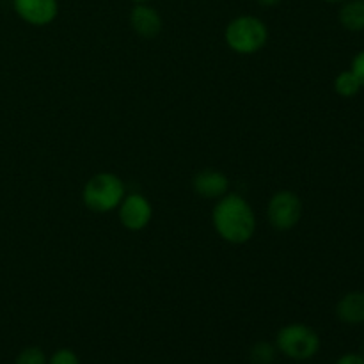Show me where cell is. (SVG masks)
I'll return each instance as SVG.
<instances>
[{
    "mask_svg": "<svg viewBox=\"0 0 364 364\" xmlns=\"http://www.w3.org/2000/svg\"><path fill=\"white\" fill-rule=\"evenodd\" d=\"M48 364H80V359L71 348H59L50 355Z\"/></svg>",
    "mask_w": 364,
    "mask_h": 364,
    "instance_id": "obj_15",
    "label": "cell"
},
{
    "mask_svg": "<svg viewBox=\"0 0 364 364\" xmlns=\"http://www.w3.org/2000/svg\"><path fill=\"white\" fill-rule=\"evenodd\" d=\"M192 188L203 199H220L230 192V178L217 169H203L192 178Z\"/></svg>",
    "mask_w": 364,
    "mask_h": 364,
    "instance_id": "obj_9",
    "label": "cell"
},
{
    "mask_svg": "<svg viewBox=\"0 0 364 364\" xmlns=\"http://www.w3.org/2000/svg\"><path fill=\"white\" fill-rule=\"evenodd\" d=\"M334 364H364V358L361 354H355V352H348V354L338 358Z\"/></svg>",
    "mask_w": 364,
    "mask_h": 364,
    "instance_id": "obj_17",
    "label": "cell"
},
{
    "mask_svg": "<svg viewBox=\"0 0 364 364\" xmlns=\"http://www.w3.org/2000/svg\"><path fill=\"white\" fill-rule=\"evenodd\" d=\"M341 27L348 32L364 31V0H345L338 11Z\"/></svg>",
    "mask_w": 364,
    "mask_h": 364,
    "instance_id": "obj_11",
    "label": "cell"
},
{
    "mask_svg": "<svg viewBox=\"0 0 364 364\" xmlns=\"http://www.w3.org/2000/svg\"><path fill=\"white\" fill-rule=\"evenodd\" d=\"M14 364H48V358L39 347H27L16 355Z\"/></svg>",
    "mask_w": 364,
    "mask_h": 364,
    "instance_id": "obj_14",
    "label": "cell"
},
{
    "mask_svg": "<svg viewBox=\"0 0 364 364\" xmlns=\"http://www.w3.org/2000/svg\"><path fill=\"white\" fill-rule=\"evenodd\" d=\"M333 85H334V92H336L338 96H341V98H347V100L355 98L363 89L361 82H359V78L355 77L352 70H345L341 71V73H338L336 78H334Z\"/></svg>",
    "mask_w": 364,
    "mask_h": 364,
    "instance_id": "obj_12",
    "label": "cell"
},
{
    "mask_svg": "<svg viewBox=\"0 0 364 364\" xmlns=\"http://www.w3.org/2000/svg\"><path fill=\"white\" fill-rule=\"evenodd\" d=\"M302 199L294 191H277L267 205V219L270 226L277 231H290L301 223L302 217Z\"/></svg>",
    "mask_w": 364,
    "mask_h": 364,
    "instance_id": "obj_5",
    "label": "cell"
},
{
    "mask_svg": "<svg viewBox=\"0 0 364 364\" xmlns=\"http://www.w3.org/2000/svg\"><path fill=\"white\" fill-rule=\"evenodd\" d=\"M274 345L277 352L291 361H309L320 352L322 341L313 327L297 322L281 327L277 331Z\"/></svg>",
    "mask_w": 364,
    "mask_h": 364,
    "instance_id": "obj_4",
    "label": "cell"
},
{
    "mask_svg": "<svg viewBox=\"0 0 364 364\" xmlns=\"http://www.w3.org/2000/svg\"><path fill=\"white\" fill-rule=\"evenodd\" d=\"M336 316L347 326L364 323V291L354 290L345 294L336 304Z\"/></svg>",
    "mask_w": 364,
    "mask_h": 364,
    "instance_id": "obj_10",
    "label": "cell"
},
{
    "mask_svg": "<svg viewBox=\"0 0 364 364\" xmlns=\"http://www.w3.org/2000/svg\"><path fill=\"white\" fill-rule=\"evenodd\" d=\"M350 70L354 71V75L359 78V82H361L364 89V48L354 55V59H352V64H350Z\"/></svg>",
    "mask_w": 364,
    "mask_h": 364,
    "instance_id": "obj_16",
    "label": "cell"
},
{
    "mask_svg": "<svg viewBox=\"0 0 364 364\" xmlns=\"http://www.w3.org/2000/svg\"><path fill=\"white\" fill-rule=\"evenodd\" d=\"M279 2L281 0H256V4L262 7H274V6H277Z\"/></svg>",
    "mask_w": 364,
    "mask_h": 364,
    "instance_id": "obj_18",
    "label": "cell"
},
{
    "mask_svg": "<svg viewBox=\"0 0 364 364\" xmlns=\"http://www.w3.org/2000/svg\"><path fill=\"white\" fill-rule=\"evenodd\" d=\"M224 41L238 55H252L269 43V27L255 14L235 16L224 28Z\"/></svg>",
    "mask_w": 364,
    "mask_h": 364,
    "instance_id": "obj_2",
    "label": "cell"
},
{
    "mask_svg": "<svg viewBox=\"0 0 364 364\" xmlns=\"http://www.w3.org/2000/svg\"><path fill=\"white\" fill-rule=\"evenodd\" d=\"M134 4H144V2H149V0H132Z\"/></svg>",
    "mask_w": 364,
    "mask_h": 364,
    "instance_id": "obj_20",
    "label": "cell"
},
{
    "mask_svg": "<svg viewBox=\"0 0 364 364\" xmlns=\"http://www.w3.org/2000/svg\"><path fill=\"white\" fill-rule=\"evenodd\" d=\"M361 355L364 358V341H363V345H361Z\"/></svg>",
    "mask_w": 364,
    "mask_h": 364,
    "instance_id": "obj_21",
    "label": "cell"
},
{
    "mask_svg": "<svg viewBox=\"0 0 364 364\" xmlns=\"http://www.w3.org/2000/svg\"><path fill=\"white\" fill-rule=\"evenodd\" d=\"M117 217L124 230L137 233V231L146 230L153 219V205L146 196L139 192L127 194L117 206Z\"/></svg>",
    "mask_w": 364,
    "mask_h": 364,
    "instance_id": "obj_6",
    "label": "cell"
},
{
    "mask_svg": "<svg viewBox=\"0 0 364 364\" xmlns=\"http://www.w3.org/2000/svg\"><path fill=\"white\" fill-rule=\"evenodd\" d=\"M124 196H127L124 181L109 171L96 173L85 181L82 188V201L92 213H109L117 210Z\"/></svg>",
    "mask_w": 364,
    "mask_h": 364,
    "instance_id": "obj_3",
    "label": "cell"
},
{
    "mask_svg": "<svg viewBox=\"0 0 364 364\" xmlns=\"http://www.w3.org/2000/svg\"><path fill=\"white\" fill-rule=\"evenodd\" d=\"M13 11L32 27H46L59 14V0H13Z\"/></svg>",
    "mask_w": 364,
    "mask_h": 364,
    "instance_id": "obj_7",
    "label": "cell"
},
{
    "mask_svg": "<svg viewBox=\"0 0 364 364\" xmlns=\"http://www.w3.org/2000/svg\"><path fill=\"white\" fill-rule=\"evenodd\" d=\"M276 345L269 343V341H258L249 350V359H251L252 364H272L276 361Z\"/></svg>",
    "mask_w": 364,
    "mask_h": 364,
    "instance_id": "obj_13",
    "label": "cell"
},
{
    "mask_svg": "<svg viewBox=\"0 0 364 364\" xmlns=\"http://www.w3.org/2000/svg\"><path fill=\"white\" fill-rule=\"evenodd\" d=\"M212 224L215 233L231 245L247 244L258 228L251 203L235 192H228L217 199L212 210Z\"/></svg>",
    "mask_w": 364,
    "mask_h": 364,
    "instance_id": "obj_1",
    "label": "cell"
},
{
    "mask_svg": "<svg viewBox=\"0 0 364 364\" xmlns=\"http://www.w3.org/2000/svg\"><path fill=\"white\" fill-rule=\"evenodd\" d=\"M323 2H327V4H341V2H345V0H323Z\"/></svg>",
    "mask_w": 364,
    "mask_h": 364,
    "instance_id": "obj_19",
    "label": "cell"
},
{
    "mask_svg": "<svg viewBox=\"0 0 364 364\" xmlns=\"http://www.w3.org/2000/svg\"><path fill=\"white\" fill-rule=\"evenodd\" d=\"M130 27L139 38L155 39L164 28V20L159 11L148 2L135 4L130 11Z\"/></svg>",
    "mask_w": 364,
    "mask_h": 364,
    "instance_id": "obj_8",
    "label": "cell"
}]
</instances>
